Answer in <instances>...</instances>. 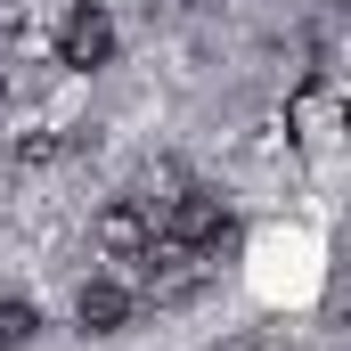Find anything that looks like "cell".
<instances>
[{
  "instance_id": "cell-4",
  "label": "cell",
  "mask_w": 351,
  "mask_h": 351,
  "mask_svg": "<svg viewBox=\"0 0 351 351\" xmlns=\"http://www.w3.org/2000/svg\"><path fill=\"white\" fill-rule=\"evenodd\" d=\"M139 262H147V294H156V302H180V294H196V286H204V262H213V254H196V245H172V237H156V245H147Z\"/></svg>"
},
{
  "instance_id": "cell-7",
  "label": "cell",
  "mask_w": 351,
  "mask_h": 351,
  "mask_svg": "<svg viewBox=\"0 0 351 351\" xmlns=\"http://www.w3.org/2000/svg\"><path fill=\"white\" fill-rule=\"evenodd\" d=\"M33 302H0V351H16V343H33Z\"/></svg>"
},
{
  "instance_id": "cell-6",
  "label": "cell",
  "mask_w": 351,
  "mask_h": 351,
  "mask_svg": "<svg viewBox=\"0 0 351 351\" xmlns=\"http://www.w3.org/2000/svg\"><path fill=\"white\" fill-rule=\"evenodd\" d=\"M74 319H82L90 335H114V327H123V319H131V294H123V286H114V278H90L82 294H74Z\"/></svg>"
},
{
  "instance_id": "cell-3",
  "label": "cell",
  "mask_w": 351,
  "mask_h": 351,
  "mask_svg": "<svg viewBox=\"0 0 351 351\" xmlns=\"http://www.w3.org/2000/svg\"><path fill=\"white\" fill-rule=\"evenodd\" d=\"M335 131H343V90L335 82H302L294 98H286V139L294 147H335Z\"/></svg>"
},
{
  "instance_id": "cell-5",
  "label": "cell",
  "mask_w": 351,
  "mask_h": 351,
  "mask_svg": "<svg viewBox=\"0 0 351 351\" xmlns=\"http://www.w3.org/2000/svg\"><path fill=\"white\" fill-rule=\"evenodd\" d=\"M156 245V221H147V204L139 196H114L106 213H98V254H114V262H139Z\"/></svg>"
},
{
  "instance_id": "cell-8",
  "label": "cell",
  "mask_w": 351,
  "mask_h": 351,
  "mask_svg": "<svg viewBox=\"0 0 351 351\" xmlns=\"http://www.w3.org/2000/svg\"><path fill=\"white\" fill-rule=\"evenodd\" d=\"M66 156V131H25L16 139V164H58Z\"/></svg>"
},
{
  "instance_id": "cell-9",
  "label": "cell",
  "mask_w": 351,
  "mask_h": 351,
  "mask_svg": "<svg viewBox=\"0 0 351 351\" xmlns=\"http://www.w3.org/2000/svg\"><path fill=\"white\" fill-rule=\"evenodd\" d=\"M33 25V0H0V33H25Z\"/></svg>"
},
{
  "instance_id": "cell-2",
  "label": "cell",
  "mask_w": 351,
  "mask_h": 351,
  "mask_svg": "<svg viewBox=\"0 0 351 351\" xmlns=\"http://www.w3.org/2000/svg\"><path fill=\"white\" fill-rule=\"evenodd\" d=\"M106 58H114V16H106L98 0H74L66 25H58V66H66V74H98Z\"/></svg>"
},
{
  "instance_id": "cell-1",
  "label": "cell",
  "mask_w": 351,
  "mask_h": 351,
  "mask_svg": "<svg viewBox=\"0 0 351 351\" xmlns=\"http://www.w3.org/2000/svg\"><path fill=\"white\" fill-rule=\"evenodd\" d=\"M156 237L196 245V254H221V237H229V204H221V196H204V188H180L172 204L156 213Z\"/></svg>"
}]
</instances>
